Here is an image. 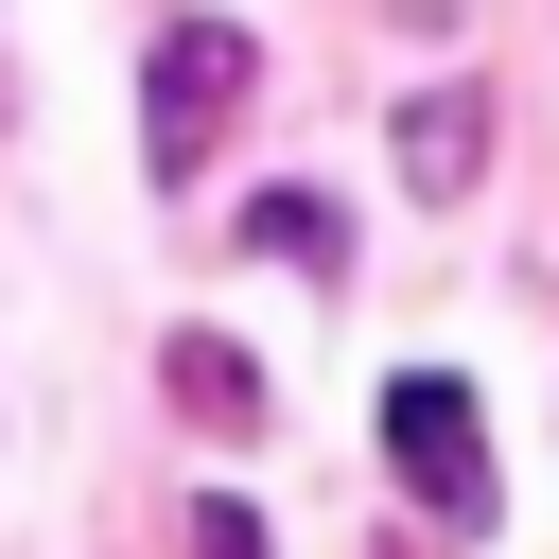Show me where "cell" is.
<instances>
[{"label":"cell","mask_w":559,"mask_h":559,"mask_svg":"<svg viewBox=\"0 0 559 559\" xmlns=\"http://www.w3.org/2000/svg\"><path fill=\"white\" fill-rule=\"evenodd\" d=\"M262 87V52H245V17H157V70H140V175L175 192L210 140H227V105Z\"/></svg>","instance_id":"obj_1"},{"label":"cell","mask_w":559,"mask_h":559,"mask_svg":"<svg viewBox=\"0 0 559 559\" xmlns=\"http://www.w3.org/2000/svg\"><path fill=\"white\" fill-rule=\"evenodd\" d=\"M384 472H402L454 542L489 524V437H472V384H454V367H402V384H384Z\"/></svg>","instance_id":"obj_2"},{"label":"cell","mask_w":559,"mask_h":559,"mask_svg":"<svg viewBox=\"0 0 559 559\" xmlns=\"http://www.w3.org/2000/svg\"><path fill=\"white\" fill-rule=\"evenodd\" d=\"M157 384H175L210 437H262V367H245L227 332H175V349H157Z\"/></svg>","instance_id":"obj_3"},{"label":"cell","mask_w":559,"mask_h":559,"mask_svg":"<svg viewBox=\"0 0 559 559\" xmlns=\"http://www.w3.org/2000/svg\"><path fill=\"white\" fill-rule=\"evenodd\" d=\"M402 175H419V192H472V175H489V105H472V87L402 105Z\"/></svg>","instance_id":"obj_4"},{"label":"cell","mask_w":559,"mask_h":559,"mask_svg":"<svg viewBox=\"0 0 559 559\" xmlns=\"http://www.w3.org/2000/svg\"><path fill=\"white\" fill-rule=\"evenodd\" d=\"M245 245H262V262H314V280H332V262H349V210H332V192H245Z\"/></svg>","instance_id":"obj_5"},{"label":"cell","mask_w":559,"mask_h":559,"mask_svg":"<svg viewBox=\"0 0 559 559\" xmlns=\"http://www.w3.org/2000/svg\"><path fill=\"white\" fill-rule=\"evenodd\" d=\"M192 559H262V507H227V489H210V507H192Z\"/></svg>","instance_id":"obj_6"}]
</instances>
